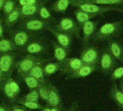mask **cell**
I'll use <instances>...</instances> for the list:
<instances>
[{
  "label": "cell",
  "instance_id": "8d00e7d4",
  "mask_svg": "<svg viewBox=\"0 0 123 111\" xmlns=\"http://www.w3.org/2000/svg\"><path fill=\"white\" fill-rule=\"evenodd\" d=\"M4 37V25H3V22L2 20L0 17V39Z\"/></svg>",
  "mask_w": 123,
  "mask_h": 111
},
{
  "label": "cell",
  "instance_id": "60d3db41",
  "mask_svg": "<svg viewBox=\"0 0 123 111\" xmlns=\"http://www.w3.org/2000/svg\"><path fill=\"white\" fill-rule=\"evenodd\" d=\"M0 111H5V110L3 107H0Z\"/></svg>",
  "mask_w": 123,
  "mask_h": 111
},
{
  "label": "cell",
  "instance_id": "d6a6232c",
  "mask_svg": "<svg viewBox=\"0 0 123 111\" xmlns=\"http://www.w3.org/2000/svg\"><path fill=\"white\" fill-rule=\"evenodd\" d=\"M123 77V67H119L117 68L111 74V79H119Z\"/></svg>",
  "mask_w": 123,
  "mask_h": 111
},
{
  "label": "cell",
  "instance_id": "4316f807",
  "mask_svg": "<svg viewBox=\"0 0 123 111\" xmlns=\"http://www.w3.org/2000/svg\"><path fill=\"white\" fill-rule=\"evenodd\" d=\"M23 78L29 89H36V88L38 87V86L41 84L37 79L30 76V75H26V76L23 77Z\"/></svg>",
  "mask_w": 123,
  "mask_h": 111
},
{
  "label": "cell",
  "instance_id": "d590c367",
  "mask_svg": "<svg viewBox=\"0 0 123 111\" xmlns=\"http://www.w3.org/2000/svg\"><path fill=\"white\" fill-rule=\"evenodd\" d=\"M38 0H19L21 6L35 4V3L38 2Z\"/></svg>",
  "mask_w": 123,
  "mask_h": 111
},
{
  "label": "cell",
  "instance_id": "ac0fdd59",
  "mask_svg": "<svg viewBox=\"0 0 123 111\" xmlns=\"http://www.w3.org/2000/svg\"><path fill=\"white\" fill-rule=\"evenodd\" d=\"M96 16H97L96 15L91 14V13L84 12L80 9H78L75 11V17L76 19V22L78 24L80 28L84 22L96 17Z\"/></svg>",
  "mask_w": 123,
  "mask_h": 111
},
{
  "label": "cell",
  "instance_id": "8992f818",
  "mask_svg": "<svg viewBox=\"0 0 123 111\" xmlns=\"http://www.w3.org/2000/svg\"><path fill=\"white\" fill-rule=\"evenodd\" d=\"M41 62H43V61H41L40 59L35 56L32 54L28 55L15 64V67H17L18 70V74L22 77L28 75L32 68Z\"/></svg>",
  "mask_w": 123,
  "mask_h": 111
},
{
  "label": "cell",
  "instance_id": "ba28073f",
  "mask_svg": "<svg viewBox=\"0 0 123 111\" xmlns=\"http://www.w3.org/2000/svg\"><path fill=\"white\" fill-rule=\"evenodd\" d=\"M107 50L112 55V56L123 62V41L118 39H111L108 40Z\"/></svg>",
  "mask_w": 123,
  "mask_h": 111
},
{
  "label": "cell",
  "instance_id": "9c48e42d",
  "mask_svg": "<svg viewBox=\"0 0 123 111\" xmlns=\"http://www.w3.org/2000/svg\"><path fill=\"white\" fill-rule=\"evenodd\" d=\"M99 23V20L98 21H91L88 20L84 22L81 26L83 31V45H88L90 40L93 38L94 33L96 31L97 26Z\"/></svg>",
  "mask_w": 123,
  "mask_h": 111
},
{
  "label": "cell",
  "instance_id": "8fae6325",
  "mask_svg": "<svg viewBox=\"0 0 123 111\" xmlns=\"http://www.w3.org/2000/svg\"><path fill=\"white\" fill-rule=\"evenodd\" d=\"M80 59L85 64L96 65L98 60V50L94 47L85 48L80 55Z\"/></svg>",
  "mask_w": 123,
  "mask_h": 111
},
{
  "label": "cell",
  "instance_id": "5bb4252c",
  "mask_svg": "<svg viewBox=\"0 0 123 111\" xmlns=\"http://www.w3.org/2000/svg\"><path fill=\"white\" fill-rule=\"evenodd\" d=\"M84 64H85L82 61V60L78 58H66L62 64L65 72L67 73H71V74L77 72Z\"/></svg>",
  "mask_w": 123,
  "mask_h": 111
},
{
  "label": "cell",
  "instance_id": "f6af8a7d",
  "mask_svg": "<svg viewBox=\"0 0 123 111\" xmlns=\"http://www.w3.org/2000/svg\"><path fill=\"white\" fill-rule=\"evenodd\" d=\"M45 1H49V0H45Z\"/></svg>",
  "mask_w": 123,
  "mask_h": 111
},
{
  "label": "cell",
  "instance_id": "74e56055",
  "mask_svg": "<svg viewBox=\"0 0 123 111\" xmlns=\"http://www.w3.org/2000/svg\"><path fill=\"white\" fill-rule=\"evenodd\" d=\"M7 79V77L4 75L2 72L0 70V87H1L4 83V82Z\"/></svg>",
  "mask_w": 123,
  "mask_h": 111
},
{
  "label": "cell",
  "instance_id": "cb8c5ba5",
  "mask_svg": "<svg viewBox=\"0 0 123 111\" xmlns=\"http://www.w3.org/2000/svg\"><path fill=\"white\" fill-rule=\"evenodd\" d=\"M62 64L59 62H51L46 64L43 67V73L46 76H50L56 73L60 68Z\"/></svg>",
  "mask_w": 123,
  "mask_h": 111
},
{
  "label": "cell",
  "instance_id": "7a4b0ae2",
  "mask_svg": "<svg viewBox=\"0 0 123 111\" xmlns=\"http://www.w3.org/2000/svg\"><path fill=\"white\" fill-rule=\"evenodd\" d=\"M71 5L80 9L84 12L98 15H103V14L109 12H122L123 8L119 7L116 5H102L91 3L86 0H72Z\"/></svg>",
  "mask_w": 123,
  "mask_h": 111
},
{
  "label": "cell",
  "instance_id": "3957f363",
  "mask_svg": "<svg viewBox=\"0 0 123 111\" xmlns=\"http://www.w3.org/2000/svg\"><path fill=\"white\" fill-rule=\"evenodd\" d=\"M49 25L46 22L40 19L33 17L28 19H22L19 22L17 28L35 33L43 31L44 29H46Z\"/></svg>",
  "mask_w": 123,
  "mask_h": 111
},
{
  "label": "cell",
  "instance_id": "2e32d148",
  "mask_svg": "<svg viewBox=\"0 0 123 111\" xmlns=\"http://www.w3.org/2000/svg\"><path fill=\"white\" fill-rule=\"evenodd\" d=\"M23 49L29 54H40L43 53L46 50V45L43 42L34 40L29 42Z\"/></svg>",
  "mask_w": 123,
  "mask_h": 111
},
{
  "label": "cell",
  "instance_id": "52a82bcc",
  "mask_svg": "<svg viewBox=\"0 0 123 111\" xmlns=\"http://www.w3.org/2000/svg\"><path fill=\"white\" fill-rule=\"evenodd\" d=\"M15 55L12 52L0 53V70L9 78L15 66Z\"/></svg>",
  "mask_w": 123,
  "mask_h": 111
},
{
  "label": "cell",
  "instance_id": "bcb514c9",
  "mask_svg": "<svg viewBox=\"0 0 123 111\" xmlns=\"http://www.w3.org/2000/svg\"><path fill=\"white\" fill-rule=\"evenodd\" d=\"M50 111H51V110H50Z\"/></svg>",
  "mask_w": 123,
  "mask_h": 111
},
{
  "label": "cell",
  "instance_id": "7402d4cb",
  "mask_svg": "<svg viewBox=\"0 0 123 111\" xmlns=\"http://www.w3.org/2000/svg\"><path fill=\"white\" fill-rule=\"evenodd\" d=\"M95 69H96V65L84 64L77 72L72 74L71 76L73 77H87L89 74H91L92 72H93L95 71Z\"/></svg>",
  "mask_w": 123,
  "mask_h": 111
},
{
  "label": "cell",
  "instance_id": "7bdbcfd3",
  "mask_svg": "<svg viewBox=\"0 0 123 111\" xmlns=\"http://www.w3.org/2000/svg\"><path fill=\"white\" fill-rule=\"evenodd\" d=\"M43 111H50V109H47V108H46V109H45Z\"/></svg>",
  "mask_w": 123,
  "mask_h": 111
},
{
  "label": "cell",
  "instance_id": "f35d334b",
  "mask_svg": "<svg viewBox=\"0 0 123 111\" xmlns=\"http://www.w3.org/2000/svg\"><path fill=\"white\" fill-rule=\"evenodd\" d=\"M5 1H6V0H0V11L2 10V7H3V5H4Z\"/></svg>",
  "mask_w": 123,
  "mask_h": 111
},
{
  "label": "cell",
  "instance_id": "7c38bea8",
  "mask_svg": "<svg viewBox=\"0 0 123 111\" xmlns=\"http://www.w3.org/2000/svg\"><path fill=\"white\" fill-rule=\"evenodd\" d=\"M39 6L40 0L35 4L20 7V20L36 17L38 16Z\"/></svg>",
  "mask_w": 123,
  "mask_h": 111
},
{
  "label": "cell",
  "instance_id": "44dd1931",
  "mask_svg": "<svg viewBox=\"0 0 123 111\" xmlns=\"http://www.w3.org/2000/svg\"><path fill=\"white\" fill-rule=\"evenodd\" d=\"M72 0H56L51 6V10L55 12L63 13L71 5Z\"/></svg>",
  "mask_w": 123,
  "mask_h": 111
},
{
  "label": "cell",
  "instance_id": "d4e9b609",
  "mask_svg": "<svg viewBox=\"0 0 123 111\" xmlns=\"http://www.w3.org/2000/svg\"><path fill=\"white\" fill-rule=\"evenodd\" d=\"M48 102L53 106L58 105L59 102V97L56 89L53 86H50L49 87V97Z\"/></svg>",
  "mask_w": 123,
  "mask_h": 111
},
{
  "label": "cell",
  "instance_id": "ffe728a7",
  "mask_svg": "<svg viewBox=\"0 0 123 111\" xmlns=\"http://www.w3.org/2000/svg\"><path fill=\"white\" fill-rule=\"evenodd\" d=\"M38 16L40 20L46 22L49 25L51 22H52L53 20H54V18H53L52 15H51L50 12L46 8V7L44 5V4L41 1H40V6H39Z\"/></svg>",
  "mask_w": 123,
  "mask_h": 111
},
{
  "label": "cell",
  "instance_id": "836d02e7",
  "mask_svg": "<svg viewBox=\"0 0 123 111\" xmlns=\"http://www.w3.org/2000/svg\"><path fill=\"white\" fill-rule=\"evenodd\" d=\"M9 79V82H10V87L12 89V91L14 92V93L17 95L19 92H20V87H19V85L17 84L16 82H15L14 80H12V79H10V77L8 78Z\"/></svg>",
  "mask_w": 123,
  "mask_h": 111
},
{
  "label": "cell",
  "instance_id": "1f68e13d",
  "mask_svg": "<svg viewBox=\"0 0 123 111\" xmlns=\"http://www.w3.org/2000/svg\"><path fill=\"white\" fill-rule=\"evenodd\" d=\"M38 92L36 89L32 90L30 93H28L26 97L25 100L28 101H32V102H36L38 100Z\"/></svg>",
  "mask_w": 123,
  "mask_h": 111
},
{
  "label": "cell",
  "instance_id": "30bf717a",
  "mask_svg": "<svg viewBox=\"0 0 123 111\" xmlns=\"http://www.w3.org/2000/svg\"><path fill=\"white\" fill-rule=\"evenodd\" d=\"M46 30H48L50 33H51L54 35L56 40H57V43L60 45H62L63 48H65L68 51H69L71 43H72V40H73L71 35L66 33L56 30L55 29L51 28L50 25H49L46 28Z\"/></svg>",
  "mask_w": 123,
  "mask_h": 111
},
{
  "label": "cell",
  "instance_id": "ee69618b",
  "mask_svg": "<svg viewBox=\"0 0 123 111\" xmlns=\"http://www.w3.org/2000/svg\"><path fill=\"white\" fill-rule=\"evenodd\" d=\"M122 90H123V82H122Z\"/></svg>",
  "mask_w": 123,
  "mask_h": 111
},
{
  "label": "cell",
  "instance_id": "603a6c76",
  "mask_svg": "<svg viewBox=\"0 0 123 111\" xmlns=\"http://www.w3.org/2000/svg\"><path fill=\"white\" fill-rule=\"evenodd\" d=\"M43 62H41L33 67L32 69L30 71L28 75L37 79L41 83H43L44 80V73H43V69L41 67V64Z\"/></svg>",
  "mask_w": 123,
  "mask_h": 111
},
{
  "label": "cell",
  "instance_id": "277c9868",
  "mask_svg": "<svg viewBox=\"0 0 123 111\" xmlns=\"http://www.w3.org/2000/svg\"><path fill=\"white\" fill-rule=\"evenodd\" d=\"M54 29L60 32L68 33L71 35H75L78 38H80V28L75 22V21L70 17L62 18L59 22L54 25Z\"/></svg>",
  "mask_w": 123,
  "mask_h": 111
},
{
  "label": "cell",
  "instance_id": "5b68a950",
  "mask_svg": "<svg viewBox=\"0 0 123 111\" xmlns=\"http://www.w3.org/2000/svg\"><path fill=\"white\" fill-rule=\"evenodd\" d=\"M11 40L18 48H24L29 42L31 41L34 36L33 33L28 32L20 29H11L8 31Z\"/></svg>",
  "mask_w": 123,
  "mask_h": 111
},
{
  "label": "cell",
  "instance_id": "f1b7e54d",
  "mask_svg": "<svg viewBox=\"0 0 123 111\" xmlns=\"http://www.w3.org/2000/svg\"><path fill=\"white\" fill-rule=\"evenodd\" d=\"M38 95L44 100L48 101V97H49V87H47L46 85L43 84V83H41L38 87Z\"/></svg>",
  "mask_w": 123,
  "mask_h": 111
},
{
  "label": "cell",
  "instance_id": "f546056e",
  "mask_svg": "<svg viewBox=\"0 0 123 111\" xmlns=\"http://www.w3.org/2000/svg\"><path fill=\"white\" fill-rule=\"evenodd\" d=\"M4 91H5V94L10 98H14L16 96V94L14 93V92L12 91V89L10 87V82H9L8 79H6V82L4 84Z\"/></svg>",
  "mask_w": 123,
  "mask_h": 111
},
{
  "label": "cell",
  "instance_id": "83f0119b",
  "mask_svg": "<svg viewBox=\"0 0 123 111\" xmlns=\"http://www.w3.org/2000/svg\"><path fill=\"white\" fill-rule=\"evenodd\" d=\"M16 6H17L16 2L14 0H6L2 9V12L5 15V16L9 14L10 12H11Z\"/></svg>",
  "mask_w": 123,
  "mask_h": 111
},
{
  "label": "cell",
  "instance_id": "484cf974",
  "mask_svg": "<svg viewBox=\"0 0 123 111\" xmlns=\"http://www.w3.org/2000/svg\"><path fill=\"white\" fill-rule=\"evenodd\" d=\"M86 1L98 5H118L123 4V0H86Z\"/></svg>",
  "mask_w": 123,
  "mask_h": 111
},
{
  "label": "cell",
  "instance_id": "6da1fadb",
  "mask_svg": "<svg viewBox=\"0 0 123 111\" xmlns=\"http://www.w3.org/2000/svg\"><path fill=\"white\" fill-rule=\"evenodd\" d=\"M123 33V20L107 22L103 25L93 36V40L96 42L109 40L120 36Z\"/></svg>",
  "mask_w": 123,
  "mask_h": 111
},
{
  "label": "cell",
  "instance_id": "e575fe53",
  "mask_svg": "<svg viewBox=\"0 0 123 111\" xmlns=\"http://www.w3.org/2000/svg\"><path fill=\"white\" fill-rule=\"evenodd\" d=\"M24 105L30 109H38L40 107L39 105L36 102H32V101H28V100H25V102H24Z\"/></svg>",
  "mask_w": 123,
  "mask_h": 111
},
{
  "label": "cell",
  "instance_id": "ab89813d",
  "mask_svg": "<svg viewBox=\"0 0 123 111\" xmlns=\"http://www.w3.org/2000/svg\"><path fill=\"white\" fill-rule=\"evenodd\" d=\"M14 111H23L21 108H19V107H16L14 109Z\"/></svg>",
  "mask_w": 123,
  "mask_h": 111
},
{
  "label": "cell",
  "instance_id": "4dcf8cb0",
  "mask_svg": "<svg viewBox=\"0 0 123 111\" xmlns=\"http://www.w3.org/2000/svg\"><path fill=\"white\" fill-rule=\"evenodd\" d=\"M112 90H113V93H114L115 100L120 105H123V94L120 91L118 90V89L116 86H114V88L112 89Z\"/></svg>",
  "mask_w": 123,
  "mask_h": 111
},
{
  "label": "cell",
  "instance_id": "d6986e66",
  "mask_svg": "<svg viewBox=\"0 0 123 111\" xmlns=\"http://www.w3.org/2000/svg\"><path fill=\"white\" fill-rule=\"evenodd\" d=\"M16 49H18V47L11 40V39L4 37L0 39V53L13 52Z\"/></svg>",
  "mask_w": 123,
  "mask_h": 111
},
{
  "label": "cell",
  "instance_id": "4fadbf2b",
  "mask_svg": "<svg viewBox=\"0 0 123 111\" xmlns=\"http://www.w3.org/2000/svg\"><path fill=\"white\" fill-rule=\"evenodd\" d=\"M101 69L103 72L109 73L113 70L115 66V59L112 56V55L109 53L108 50L103 52L101 60Z\"/></svg>",
  "mask_w": 123,
  "mask_h": 111
},
{
  "label": "cell",
  "instance_id": "b9f144b4",
  "mask_svg": "<svg viewBox=\"0 0 123 111\" xmlns=\"http://www.w3.org/2000/svg\"><path fill=\"white\" fill-rule=\"evenodd\" d=\"M51 111H59L57 109H55V108H53V109H50Z\"/></svg>",
  "mask_w": 123,
  "mask_h": 111
},
{
  "label": "cell",
  "instance_id": "e0dca14e",
  "mask_svg": "<svg viewBox=\"0 0 123 111\" xmlns=\"http://www.w3.org/2000/svg\"><path fill=\"white\" fill-rule=\"evenodd\" d=\"M52 45H53V48H54V57L62 64V62L65 61V59L67 58L68 51L65 48L60 45L58 43L53 42Z\"/></svg>",
  "mask_w": 123,
  "mask_h": 111
},
{
  "label": "cell",
  "instance_id": "9a60e30c",
  "mask_svg": "<svg viewBox=\"0 0 123 111\" xmlns=\"http://www.w3.org/2000/svg\"><path fill=\"white\" fill-rule=\"evenodd\" d=\"M19 20H20V7L17 5L11 12L5 15V26L7 30V31L12 29V27L18 22Z\"/></svg>",
  "mask_w": 123,
  "mask_h": 111
}]
</instances>
